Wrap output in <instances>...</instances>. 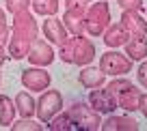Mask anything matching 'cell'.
I'll return each mask as SVG.
<instances>
[{"label": "cell", "instance_id": "cell-23", "mask_svg": "<svg viewBox=\"0 0 147 131\" xmlns=\"http://www.w3.org/2000/svg\"><path fill=\"white\" fill-rule=\"evenodd\" d=\"M119 7L123 11H141L143 0H119Z\"/></svg>", "mask_w": 147, "mask_h": 131}, {"label": "cell", "instance_id": "cell-7", "mask_svg": "<svg viewBox=\"0 0 147 131\" xmlns=\"http://www.w3.org/2000/svg\"><path fill=\"white\" fill-rule=\"evenodd\" d=\"M100 69L106 75H125L132 71V58L121 56L119 52H106L100 58Z\"/></svg>", "mask_w": 147, "mask_h": 131}, {"label": "cell", "instance_id": "cell-4", "mask_svg": "<svg viewBox=\"0 0 147 131\" xmlns=\"http://www.w3.org/2000/svg\"><path fill=\"white\" fill-rule=\"evenodd\" d=\"M110 26V9L106 2H95L84 13V30L93 37L104 35V30Z\"/></svg>", "mask_w": 147, "mask_h": 131}, {"label": "cell", "instance_id": "cell-18", "mask_svg": "<svg viewBox=\"0 0 147 131\" xmlns=\"http://www.w3.org/2000/svg\"><path fill=\"white\" fill-rule=\"evenodd\" d=\"M13 116H15L13 101H11L7 95H0V125L2 127H11Z\"/></svg>", "mask_w": 147, "mask_h": 131}, {"label": "cell", "instance_id": "cell-24", "mask_svg": "<svg viewBox=\"0 0 147 131\" xmlns=\"http://www.w3.org/2000/svg\"><path fill=\"white\" fill-rule=\"evenodd\" d=\"M9 39V26H7V17L5 13L0 11V43H5Z\"/></svg>", "mask_w": 147, "mask_h": 131}, {"label": "cell", "instance_id": "cell-16", "mask_svg": "<svg viewBox=\"0 0 147 131\" xmlns=\"http://www.w3.org/2000/svg\"><path fill=\"white\" fill-rule=\"evenodd\" d=\"M100 129H104V131H123V129H130V131H136L138 129V122L134 120V118H130V116H110V118H106L104 122L100 125Z\"/></svg>", "mask_w": 147, "mask_h": 131}, {"label": "cell", "instance_id": "cell-6", "mask_svg": "<svg viewBox=\"0 0 147 131\" xmlns=\"http://www.w3.org/2000/svg\"><path fill=\"white\" fill-rule=\"evenodd\" d=\"M67 114L71 116V120L78 125V129H100L102 125V118H100V112H95V110L91 108V105L87 103H74L71 108L67 110Z\"/></svg>", "mask_w": 147, "mask_h": 131}, {"label": "cell", "instance_id": "cell-17", "mask_svg": "<svg viewBox=\"0 0 147 131\" xmlns=\"http://www.w3.org/2000/svg\"><path fill=\"white\" fill-rule=\"evenodd\" d=\"M15 112H18L22 118H32V116H35V112H37L35 99H32L26 90L18 92V99H15Z\"/></svg>", "mask_w": 147, "mask_h": 131}, {"label": "cell", "instance_id": "cell-13", "mask_svg": "<svg viewBox=\"0 0 147 131\" xmlns=\"http://www.w3.org/2000/svg\"><path fill=\"white\" fill-rule=\"evenodd\" d=\"M125 56L132 60H143L147 56V39L145 35H130L125 41Z\"/></svg>", "mask_w": 147, "mask_h": 131}, {"label": "cell", "instance_id": "cell-9", "mask_svg": "<svg viewBox=\"0 0 147 131\" xmlns=\"http://www.w3.org/2000/svg\"><path fill=\"white\" fill-rule=\"evenodd\" d=\"M26 58L30 60L35 67H48V65L56 58V54H54V50H52V45L48 43V41L35 39V41H32V45H30V50H28Z\"/></svg>", "mask_w": 147, "mask_h": 131}, {"label": "cell", "instance_id": "cell-22", "mask_svg": "<svg viewBox=\"0 0 147 131\" xmlns=\"http://www.w3.org/2000/svg\"><path fill=\"white\" fill-rule=\"evenodd\" d=\"M5 5H7V9H9L11 13H18V11L28 9L30 0H5Z\"/></svg>", "mask_w": 147, "mask_h": 131}, {"label": "cell", "instance_id": "cell-11", "mask_svg": "<svg viewBox=\"0 0 147 131\" xmlns=\"http://www.w3.org/2000/svg\"><path fill=\"white\" fill-rule=\"evenodd\" d=\"M43 35H46L48 43H54V45H63L67 41V28H65L63 19H54L48 17L43 22Z\"/></svg>", "mask_w": 147, "mask_h": 131}, {"label": "cell", "instance_id": "cell-3", "mask_svg": "<svg viewBox=\"0 0 147 131\" xmlns=\"http://www.w3.org/2000/svg\"><path fill=\"white\" fill-rule=\"evenodd\" d=\"M106 88L113 92V97H115V101H117V108L125 110V112H136V110H138V103H141V95H143V92L138 90L132 82L115 80V82H110Z\"/></svg>", "mask_w": 147, "mask_h": 131}, {"label": "cell", "instance_id": "cell-14", "mask_svg": "<svg viewBox=\"0 0 147 131\" xmlns=\"http://www.w3.org/2000/svg\"><path fill=\"white\" fill-rule=\"evenodd\" d=\"M128 39H130V32L121 24H113V26H108L104 30V43L108 47H121V45H125Z\"/></svg>", "mask_w": 147, "mask_h": 131}, {"label": "cell", "instance_id": "cell-15", "mask_svg": "<svg viewBox=\"0 0 147 131\" xmlns=\"http://www.w3.org/2000/svg\"><path fill=\"white\" fill-rule=\"evenodd\" d=\"M104 75H106V73L102 71V69H95V67H84L82 71H80L78 80H80V84H82L84 88L93 90V88H100V86H104Z\"/></svg>", "mask_w": 147, "mask_h": 131}, {"label": "cell", "instance_id": "cell-19", "mask_svg": "<svg viewBox=\"0 0 147 131\" xmlns=\"http://www.w3.org/2000/svg\"><path fill=\"white\" fill-rule=\"evenodd\" d=\"M46 125H48V129H50V131H69V129H78V125L71 120V116H69L67 112H65L63 116H59V114H56V116L52 118L50 122H46Z\"/></svg>", "mask_w": 147, "mask_h": 131}, {"label": "cell", "instance_id": "cell-12", "mask_svg": "<svg viewBox=\"0 0 147 131\" xmlns=\"http://www.w3.org/2000/svg\"><path fill=\"white\" fill-rule=\"evenodd\" d=\"M121 26L130 35H145L147 32V19L138 15V11H123L121 13Z\"/></svg>", "mask_w": 147, "mask_h": 131}, {"label": "cell", "instance_id": "cell-21", "mask_svg": "<svg viewBox=\"0 0 147 131\" xmlns=\"http://www.w3.org/2000/svg\"><path fill=\"white\" fill-rule=\"evenodd\" d=\"M11 129L13 131H39V129H43V127L37 125L30 118H22V120H18V122H11Z\"/></svg>", "mask_w": 147, "mask_h": 131}, {"label": "cell", "instance_id": "cell-25", "mask_svg": "<svg viewBox=\"0 0 147 131\" xmlns=\"http://www.w3.org/2000/svg\"><path fill=\"white\" fill-rule=\"evenodd\" d=\"M138 84H141L143 88H147V60L138 67Z\"/></svg>", "mask_w": 147, "mask_h": 131}, {"label": "cell", "instance_id": "cell-8", "mask_svg": "<svg viewBox=\"0 0 147 131\" xmlns=\"http://www.w3.org/2000/svg\"><path fill=\"white\" fill-rule=\"evenodd\" d=\"M87 101H89V105L100 114H113L117 110V101H115V97H113V92H110L108 88H104V86L93 88V90L89 92Z\"/></svg>", "mask_w": 147, "mask_h": 131}, {"label": "cell", "instance_id": "cell-5", "mask_svg": "<svg viewBox=\"0 0 147 131\" xmlns=\"http://www.w3.org/2000/svg\"><path fill=\"white\" fill-rule=\"evenodd\" d=\"M61 110H63V97H61V92L54 90V88L52 90L46 88V92L37 101V112H35L37 118L41 122H50L56 114H61Z\"/></svg>", "mask_w": 147, "mask_h": 131}, {"label": "cell", "instance_id": "cell-2", "mask_svg": "<svg viewBox=\"0 0 147 131\" xmlns=\"http://www.w3.org/2000/svg\"><path fill=\"white\" fill-rule=\"evenodd\" d=\"M59 56L63 63L67 65H80V67H84V65H91V60L95 58V47H93V43L89 39H84L82 35H76L74 39L65 41L63 45H59Z\"/></svg>", "mask_w": 147, "mask_h": 131}, {"label": "cell", "instance_id": "cell-26", "mask_svg": "<svg viewBox=\"0 0 147 131\" xmlns=\"http://www.w3.org/2000/svg\"><path fill=\"white\" fill-rule=\"evenodd\" d=\"M138 110H141V112L147 116V92H145V95H141V103H138Z\"/></svg>", "mask_w": 147, "mask_h": 131}, {"label": "cell", "instance_id": "cell-27", "mask_svg": "<svg viewBox=\"0 0 147 131\" xmlns=\"http://www.w3.org/2000/svg\"><path fill=\"white\" fill-rule=\"evenodd\" d=\"M5 60H7V52H5V47H2V43H0V67H2Z\"/></svg>", "mask_w": 147, "mask_h": 131}, {"label": "cell", "instance_id": "cell-20", "mask_svg": "<svg viewBox=\"0 0 147 131\" xmlns=\"http://www.w3.org/2000/svg\"><path fill=\"white\" fill-rule=\"evenodd\" d=\"M30 7L35 9L37 15H46V17H50V15H54L56 9H59V0H32Z\"/></svg>", "mask_w": 147, "mask_h": 131}, {"label": "cell", "instance_id": "cell-10", "mask_svg": "<svg viewBox=\"0 0 147 131\" xmlns=\"http://www.w3.org/2000/svg\"><path fill=\"white\" fill-rule=\"evenodd\" d=\"M50 73L46 71V69H39V67H32V69H26V71H22V84L26 86L28 90H46V88H50Z\"/></svg>", "mask_w": 147, "mask_h": 131}, {"label": "cell", "instance_id": "cell-1", "mask_svg": "<svg viewBox=\"0 0 147 131\" xmlns=\"http://www.w3.org/2000/svg\"><path fill=\"white\" fill-rule=\"evenodd\" d=\"M13 15L15 19H13V35H11V41H9V54L11 58L22 60L28 56L32 41L37 39V24L28 9L18 11Z\"/></svg>", "mask_w": 147, "mask_h": 131}]
</instances>
